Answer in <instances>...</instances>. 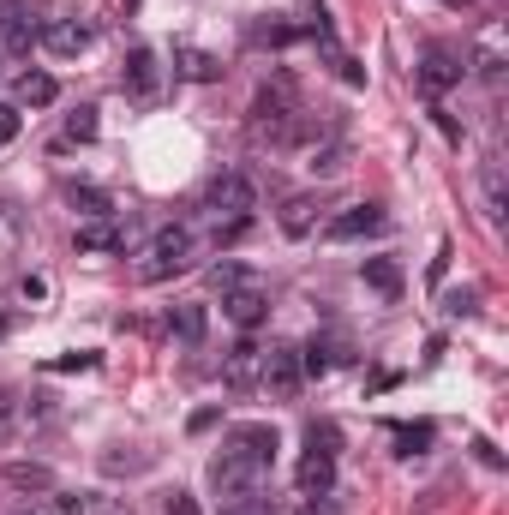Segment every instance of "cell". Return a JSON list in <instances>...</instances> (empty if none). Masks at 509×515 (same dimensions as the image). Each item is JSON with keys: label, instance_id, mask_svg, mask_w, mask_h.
<instances>
[{"label": "cell", "instance_id": "21", "mask_svg": "<svg viewBox=\"0 0 509 515\" xmlns=\"http://www.w3.org/2000/svg\"><path fill=\"white\" fill-rule=\"evenodd\" d=\"M294 354H300V378H330V366H336L330 360V342H318V336L306 348H294Z\"/></svg>", "mask_w": 509, "mask_h": 515}, {"label": "cell", "instance_id": "10", "mask_svg": "<svg viewBox=\"0 0 509 515\" xmlns=\"http://www.w3.org/2000/svg\"><path fill=\"white\" fill-rule=\"evenodd\" d=\"M378 228H384V204H354V210H342V216L324 222L330 240H366V234H378Z\"/></svg>", "mask_w": 509, "mask_h": 515}, {"label": "cell", "instance_id": "1", "mask_svg": "<svg viewBox=\"0 0 509 515\" xmlns=\"http://www.w3.org/2000/svg\"><path fill=\"white\" fill-rule=\"evenodd\" d=\"M264 474H270L264 456H252L240 444H222V456L210 462V492L216 498H246V492H264Z\"/></svg>", "mask_w": 509, "mask_h": 515}, {"label": "cell", "instance_id": "32", "mask_svg": "<svg viewBox=\"0 0 509 515\" xmlns=\"http://www.w3.org/2000/svg\"><path fill=\"white\" fill-rule=\"evenodd\" d=\"M210 426H222V408H198V414L186 420V432H210Z\"/></svg>", "mask_w": 509, "mask_h": 515}, {"label": "cell", "instance_id": "18", "mask_svg": "<svg viewBox=\"0 0 509 515\" xmlns=\"http://www.w3.org/2000/svg\"><path fill=\"white\" fill-rule=\"evenodd\" d=\"M72 210H78L84 222H96V216H114V198H108L102 186H72Z\"/></svg>", "mask_w": 509, "mask_h": 515}, {"label": "cell", "instance_id": "15", "mask_svg": "<svg viewBox=\"0 0 509 515\" xmlns=\"http://www.w3.org/2000/svg\"><path fill=\"white\" fill-rule=\"evenodd\" d=\"M228 444H240V450H252V456H264V462H276V450H282L276 426H264V420H246V426H234V432H228Z\"/></svg>", "mask_w": 509, "mask_h": 515}, {"label": "cell", "instance_id": "23", "mask_svg": "<svg viewBox=\"0 0 509 515\" xmlns=\"http://www.w3.org/2000/svg\"><path fill=\"white\" fill-rule=\"evenodd\" d=\"M246 282H258L246 264H216V270H210V288H222V294H234V288H246Z\"/></svg>", "mask_w": 509, "mask_h": 515}, {"label": "cell", "instance_id": "29", "mask_svg": "<svg viewBox=\"0 0 509 515\" xmlns=\"http://www.w3.org/2000/svg\"><path fill=\"white\" fill-rule=\"evenodd\" d=\"M96 366V354H60V360H48V372H90Z\"/></svg>", "mask_w": 509, "mask_h": 515}, {"label": "cell", "instance_id": "24", "mask_svg": "<svg viewBox=\"0 0 509 515\" xmlns=\"http://www.w3.org/2000/svg\"><path fill=\"white\" fill-rule=\"evenodd\" d=\"M390 438H396V456H420L432 444V426H396Z\"/></svg>", "mask_w": 509, "mask_h": 515}, {"label": "cell", "instance_id": "28", "mask_svg": "<svg viewBox=\"0 0 509 515\" xmlns=\"http://www.w3.org/2000/svg\"><path fill=\"white\" fill-rule=\"evenodd\" d=\"M432 120H438V132H444L450 144H462V120H456L450 108H438V102H432Z\"/></svg>", "mask_w": 509, "mask_h": 515}, {"label": "cell", "instance_id": "26", "mask_svg": "<svg viewBox=\"0 0 509 515\" xmlns=\"http://www.w3.org/2000/svg\"><path fill=\"white\" fill-rule=\"evenodd\" d=\"M96 132H102V126H96V108H78V114L66 120V138H72V144H96Z\"/></svg>", "mask_w": 509, "mask_h": 515}, {"label": "cell", "instance_id": "11", "mask_svg": "<svg viewBox=\"0 0 509 515\" xmlns=\"http://www.w3.org/2000/svg\"><path fill=\"white\" fill-rule=\"evenodd\" d=\"M36 42H42L48 54H84V48H90V24H78V18H54V24L36 30Z\"/></svg>", "mask_w": 509, "mask_h": 515}, {"label": "cell", "instance_id": "27", "mask_svg": "<svg viewBox=\"0 0 509 515\" xmlns=\"http://www.w3.org/2000/svg\"><path fill=\"white\" fill-rule=\"evenodd\" d=\"M294 36H300L294 24H258V42H270V48H288Z\"/></svg>", "mask_w": 509, "mask_h": 515}, {"label": "cell", "instance_id": "3", "mask_svg": "<svg viewBox=\"0 0 509 515\" xmlns=\"http://www.w3.org/2000/svg\"><path fill=\"white\" fill-rule=\"evenodd\" d=\"M186 258H192V234H186V228H162V234L144 246L138 282H168V276H180V270H186Z\"/></svg>", "mask_w": 509, "mask_h": 515}, {"label": "cell", "instance_id": "20", "mask_svg": "<svg viewBox=\"0 0 509 515\" xmlns=\"http://www.w3.org/2000/svg\"><path fill=\"white\" fill-rule=\"evenodd\" d=\"M6 486H18V492H54V474L36 468V462H12L6 468Z\"/></svg>", "mask_w": 509, "mask_h": 515}, {"label": "cell", "instance_id": "22", "mask_svg": "<svg viewBox=\"0 0 509 515\" xmlns=\"http://www.w3.org/2000/svg\"><path fill=\"white\" fill-rule=\"evenodd\" d=\"M24 515H84V498H66V492H42Z\"/></svg>", "mask_w": 509, "mask_h": 515}, {"label": "cell", "instance_id": "12", "mask_svg": "<svg viewBox=\"0 0 509 515\" xmlns=\"http://www.w3.org/2000/svg\"><path fill=\"white\" fill-rule=\"evenodd\" d=\"M174 78H186V84H216V78H222V60H216L210 48L180 42V48H174Z\"/></svg>", "mask_w": 509, "mask_h": 515}, {"label": "cell", "instance_id": "19", "mask_svg": "<svg viewBox=\"0 0 509 515\" xmlns=\"http://www.w3.org/2000/svg\"><path fill=\"white\" fill-rule=\"evenodd\" d=\"M204 324H210L204 306H174V312H168V330H174L180 342H204Z\"/></svg>", "mask_w": 509, "mask_h": 515}, {"label": "cell", "instance_id": "4", "mask_svg": "<svg viewBox=\"0 0 509 515\" xmlns=\"http://www.w3.org/2000/svg\"><path fill=\"white\" fill-rule=\"evenodd\" d=\"M294 486H300V498H324V492H336V444L306 438V456H300V468H294Z\"/></svg>", "mask_w": 509, "mask_h": 515}, {"label": "cell", "instance_id": "8", "mask_svg": "<svg viewBox=\"0 0 509 515\" xmlns=\"http://www.w3.org/2000/svg\"><path fill=\"white\" fill-rule=\"evenodd\" d=\"M258 384L270 390V396H282V402H294L300 396V354L294 348H264V372H258Z\"/></svg>", "mask_w": 509, "mask_h": 515}, {"label": "cell", "instance_id": "37", "mask_svg": "<svg viewBox=\"0 0 509 515\" xmlns=\"http://www.w3.org/2000/svg\"><path fill=\"white\" fill-rule=\"evenodd\" d=\"M6 414H12V402H6V396H0V426H6Z\"/></svg>", "mask_w": 509, "mask_h": 515}, {"label": "cell", "instance_id": "34", "mask_svg": "<svg viewBox=\"0 0 509 515\" xmlns=\"http://www.w3.org/2000/svg\"><path fill=\"white\" fill-rule=\"evenodd\" d=\"M300 515H342V504H336V492H324V498H306Z\"/></svg>", "mask_w": 509, "mask_h": 515}, {"label": "cell", "instance_id": "33", "mask_svg": "<svg viewBox=\"0 0 509 515\" xmlns=\"http://www.w3.org/2000/svg\"><path fill=\"white\" fill-rule=\"evenodd\" d=\"M12 138H18V108L0 102V144H12Z\"/></svg>", "mask_w": 509, "mask_h": 515}, {"label": "cell", "instance_id": "7", "mask_svg": "<svg viewBox=\"0 0 509 515\" xmlns=\"http://www.w3.org/2000/svg\"><path fill=\"white\" fill-rule=\"evenodd\" d=\"M258 372H264V348H258V336H240L222 354V384L228 390H258Z\"/></svg>", "mask_w": 509, "mask_h": 515}, {"label": "cell", "instance_id": "13", "mask_svg": "<svg viewBox=\"0 0 509 515\" xmlns=\"http://www.w3.org/2000/svg\"><path fill=\"white\" fill-rule=\"evenodd\" d=\"M318 216H324V198H318V192H294V198L282 204V234H288V240H306V234L318 228Z\"/></svg>", "mask_w": 509, "mask_h": 515}, {"label": "cell", "instance_id": "14", "mask_svg": "<svg viewBox=\"0 0 509 515\" xmlns=\"http://www.w3.org/2000/svg\"><path fill=\"white\" fill-rule=\"evenodd\" d=\"M72 246H78V252H126V228H120L114 216H96V222H78Z\"/></svg>", "mask_w": 509, "mask_h": 515}, {"label": "cell", "instance_id": "25", "mask_svg": "<svg viewBox=\"0 0 509 515\" xmlns=\"http://www.w3.org/2000/svg\"><path fill=\"white\" fill-rule=\"evenodd\" d=\"M222 515H276V504L264 492H246V498H222Z\"/></svg>", "mask_w": 509, "mask_h": 515}, {"label": "cell", "instance_id": "16", "mask_svg": "<svg viewBox=\"0 0 509 515\" xmlns=\"http://www.w3.org/2000/svg\"><path fill=\"white\" fill-rule=\"evenodd\" d=\"M360 282L378 288L384 300H402V264H396V258H366V264H360Z\"/></svg>", "mask_w": 509, "mask_h": 515}, {"label": "cell", "instance_id": "5", "mask_svg": "<svg viewBox=\"0 0 509 515\" xmlns=\"http://www.w3.org/2000/svg\"><path fill=\"white\" fill-rule=\"evenodd\" d=\"M462 78H468L462 54H456L450 42H432V48H426V60H420V90H426V96L438 102V96H450V90H456Z\"/></svg>", "mask_w": 509, "mask_h": 515}, {"label": "cell", "instance_id": "35", "mask_svg": "<svg viewBox=\"0 0 509 515\" xmlns=\"http://www.w3.org/2000/svg\"><path fill=\"white\" fill-rule=\"evenodd\" d=\"M336 66H342V78H348V84H366V66H360L354 54H336Z\"/></svg>", "mask_w": 509, "mask_h": 515}, {"label": "cell", "instance_id": "2", "mask_svg": "<svg viewBox=\"0 0 509 515\" xmlns=\"http://www.w3.org/2000/svg\"><path fill=\"white\" fill-rule=\"evenodd\" d=\"M204 210H210L216 222H246V216L258 210V180H252V174H240V168L216 174V180L204 186Z\"/></svg>", "mask_w": 509, "mask_h": 515}, {"label": "cell", "instance_id": "6", "mask_svg": "<svg viewBox=\"0 0 509 515\" xmlns=\"http://www.w3.org/2000/svg\"><path fill=\"white\" fill-rule=\"evenodd\" d=\"M222 312H228V324H234L240 336H252V330L270 318V288H264V282H246V288L222 294Z\"/></svg>", "mask_w": 509, "mask_h": 515}, {"label": "cell", "instance_id": "9", "mask_svg": "<svg viewBox=\"0 0 509 515\" xmlns=\"http://www.w3.org/2000/svg\"><path fill=\"white\" fill-rule=\"evenodd\" d=\"M120 84H126V96H132V102H150V96H156L162 66H156V48H150V42H138V48L126 54V78H120Z\"/></svg>", "mask_w": 509, "mask_h": 515}, {"label": "cell", "instance_id": "30", "mask_svg": "<svg viewBox=\"0 0 509 515\" xmlns=\"http://www.w3.org/2000/svg\"><path fill=\"white\" fill-rule=\"evenodd\" d=\"M162 510H168V515H204L192 492H168V498H162Z\"/></svg>", "mask_w": 509, "mask_h": 515}, {"label": "cell", "instance_id": "17", "mask_svg": "<svg viewBox=\"0 0 509 515\" xmlns=\"http://www.w3.org/2000/svg\"><path fill=\"white\" fill-rule=\"evenodd\" d=\"M18 102L24 108H48V102H60V84H54V72H18Z\"/></svg>", "mask_w": 509, "mask_h": 515}, {"label": "cell", "instance_id": "31", "mask_svg": "<svg viewBox=\"0 0 509 515\" xmlns=\"http://www.w3.org/2000/svg\"><path fill=\"white\" fill-rule=\"evenodd\" d=\"M24 18H30V6H24V0H0V36H6L12 24H24Z\"/></svg>", "mask_w": 509, "mask_h": 515}, {"label": "cell", "instance_id": "36", "mask_svg": "<svg viewBox=\"0 0 509 515\" xmlns=\"http://www.w3.org/2000/svg\"><path fill=\"white\" fill-rule=\"evenodd\" d=\"M18 288H24V300H42V294H48V282H42V276H24Z\"/></svg>", "mask_w": 509, "mask_h": 515}, {"label": "cell", "instance_id": "38", "mask_svg": "<svg viewBox=\"0 0 509 515\" xmlns=\"http://www.w3.org/2000/svg\"><path fill=\"white\" fill-rule=\"evenodd\" d=\"M450 6H474V0H450Z\"/></svg>", "mask_w": 509, "mask_h": 515}]
</instances>
